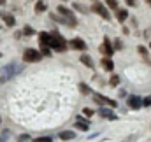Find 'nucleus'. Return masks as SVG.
Masks as SVG:
<instances>
[{
	"label": "nucleus",
	"instance_id": "1",
	"mask_svg": "<svg viewBox=\"0 0 151 142\" xmlns=\"http://www.w3.org/2000/svg\"><path fill=\"white\" fill-rule=\"evenodd\" d=\"M21 70H23V67H21L18 62H11V63H7L5 67L0 69V82H7V81H11L12 77H16Z\"/></svg>",
	"mask_w": 151,
	"mask_h": 142
},
{
	"label": "nucleus",
	"instance_id": "2",
	"mask_svg": "<svg viewBox=\"0 0 151 142\" xmlns=\"http://www.w3.org/2000/svg\"><path fill=\"white\" fill-rule=\"evenodd\" d=\"M51 35H53V42H51V49H53V51H58V53L67 51L69 44H67V40H65L63 37L60 35L58 32H53Z\"/></svg>",
	"mask_w": 151,
	"mask_h": 142
},
{
	"label": "nucleus",
	"instance_id": "3",
	"mask_svg": "<svg viewBox=\"0 0 151 142\" xmlns=\"http://www.w3.org/2000/svg\"><path fill=\"white\" fill-rule=\"evenodd\" d=\"M91 11L93 12H97L102 19H106V21H111V12H109V9H107V5L106 4H102V2H93L91 4Z\"/></svg>",
	"mask_w": 151,
	"mask_h": 142
},
{
	"label": "nucleus",
	"instance_id": "4",
	"mask_svg": "<svg viewBox=\"0 0 151 142\" xmlns=\"http://www.w3.org/2000/svg\"><path fill=\"white\" fill-rule=\"evenodd\" d=\"M93 95V102L95 104H99L100 107H118V102L113 100V98H109V97H106V95H102V93H91Z\"/></svg>",
	"mask_w": 151,
	"mask_h": 142
},
{
	"label": "nucleus",
	"instance_id": "5",
	"mask_svg": "<svg viewBox=\"0 0 151 142\" xmlns=\"http://www.w3.org/2000/svg\"><path fill=\"white\" fill-rule=\"evenodd\" d=\"M23 60L27 63H35V62H40L42 60V53L39 49H34V47H28L23 51Z\"/></svg>",
	"mask_w": 151,
	"mask_h": 142
},
{
	"label": "nucleus",
	"instance_id": "6",
	"mask_svg": "<svg viewBox=\"0 0 151 142\" xmlns=\"http://www.w3.org/2000/svg\"><path fill=\"white\" fill-rule=\"evenodd\" d=\"M99 51L102 53V56H113L114 55V46H113V42L109 40V37H104L102 39V44H100Z\"/></svg>",
	"mask_w": 151,
	"mask_h": 142
},
{
	"label": "nucleus",
	"instance_id": "7",
	"mask_svg": "<svg viewBox=\"0 0 151 142\" xmlns=\"http://www.w3.org/2000/svg\"><path fill=\"white\" fill-rule=\"evenodd\" d=\"M127 107L132 109V110H139V109L142 107V97H139V95H128V98H127Z\"/></svg>",
	"mask_w": 151,
	"mask_h": 142
},
{
	"label": "nucleus",
	"instance_id": "8",
	"mask_svg": "<svg viewBox=\"0 0 151 142\" xmlns=\"http://www.w3.org/2000/svg\"><path fill=\"white\" fill-rule=\"evenodd\" d=\"M58 14L60 16H63V18H67V19H70V21H74V23H77V19H76V14L72 9H69V7H65V5H58Z\"/></svg>",
	"mask_w": 151,
	"mask_h": 142
},
{
	"label": "nucleus",
	"instance_id": "9",
	"mask_svg": "<svg viewBox=\"0 0 151 142\" xmlns=\"http://www.w3.org/2000/svg\"><path fill=\"white\" fill-rule=\"evenodd\" d=\"M99 116L104 118V119H109V121H114V119L118 118V116L114 114L113 107H100V109H99Z\"/></svg>",
	"mask_w": 151,
	"mask_h": 142
},
{
	"label": "nucleus",
	"instance_id": "10",
	"mask_svg": "<svg viewBox=\"0 0 151 142\" xmlns=\"http://www.w3.org/2000/svg\"><path fill=\"white\" fill-rule=\"evenodd\" d=\"M69 46H70L72 49H76V51H86V47H88L86 42H84L81 37H74V39L69 42Z\"/></svg>",
	"mask_w": 151,
	"mask_h": 142
},
{
	"label": "nucleus",
	"instance_id": "11",
	"mask_svg": "<svg viewBox=\"0 0 151 142\" xmlns=\"http://www.w3.org/2000/svg\"><path fill=\"white\" fill-rule=\"evenodd\" d=\"M39 42H40V47H51L53 35L47 34V32H40V34H39Z\"/></svg>",
	"mask_w": 151,
	"mask_h": 142
},
{
	"label": "nucleus",
	"instance_id": "12",
	"mask_svg": "<svg viewBox=\"0 0 151 142\" xmlns=\"http://www.w3.org/2000/svg\"><path fill=\"white\" fill-rule=\"evenodd\" d=\"M100 65H102V69L106 72H113L114 70V62L111 56H102L100 58Z\"/></svg>",
	"mask_w": 151,
	"mask_h": 142
},
{
	"label": "nucleus",
	"instance_id": "13",
	"mask_svg": "<svg viewBox=\"0 0 151 142\" xmlns=\"http://www.w3.org/2000/svg\"><path fill=\"white\" fill-rule=\"evenodd\" d=\"M74 128L81 130V132H88V130H90V121L79 116V118H77V121H76V125H74Z\"/></svg>",
	"mask_w": 151,
	"mask_h": 142
},
{
	"label": "nucleus",
	"instance_id": "14",
	"mask_svg": "<svg viewBox=\"0 0 151 142\" xmlns=\"http://www.w3.org/2000/svg\"><path fill=\"white\" fill-rule=\"evenodd\" d=\"M128 16H130L128 9H118V11H116V21H118V23H125V21L128 19Z\"/></svg>",
	"mask_w": 151,
	"mask_h": 142
},
{
	"label": "nucleus",
	"instance_id": "15",
	"mask_svg": "<svg viewBox=\"0 0 151 142\" xmlns=\"http://www.w3.org/2000/svg\"><path fill=\"white\" fill-rule=\"evenodd\" d=\"M79 60H81V63H83V65H86L88 69H93V67H95V63H93V60H91V56H90V55H81V56H79Z\"/></svg>",
	"mask_w": 151,
	"mask_h": 142
},
{
	"label": "nucleus",
	"instance_id": "16",
	"mask_svg": "<svg viewBox=\"0 0 151 142\" xmlns=\"http://www.w3.org/2000/svg\"><path fill=\"white\" fill-rule=\"evenodd\" d=\"M62 141H72L76 137V132H72V130H65V132H60V135H58Z\"/></svg>",
	"mask_w": 151,
	"mask_h": 142
},
{
	"label": "nucleus",
	"instance_id": "17",
	"mask_svg": "<svg viewBox=\"0 0 151 142\" xmlns=\"http://www.w3.org/2000/svg\"><path fill=\"white\" fill-rule=\"evenodd\" d=\"M2 18H4V21H5L7 27H14V25H16V18H14L12 14H4Z\"/></svg>",
	"mask_w": 151,
	"mask_h": 142
},
{
	"label": "nucleus",
	"instance_id": "18",
	"mask_svg": "<svg viewBox=\"0 0 151 142\" xmlns=\"http://www.w3.org/2000/svg\"><path fill=\"white\" fill-rule=\"evenodd\" d=\"M104 4L107 5V9H111V11H118L119 7H118V0H104Z\"/></svg>",
	"mask_w": 151,
	"mask_h": 142
},
{
	"label": "nucleus",
	"instance_id": "19",
	"mask_svg": "<svg viewBox=\"0 0 151 142\" xmlns=\"http://www.w3.org/2000/svg\"><path fill=\"white\" fill-rule=\"evenodd\" d=\"M79 91H81L83 95H90V93H93V91L90 90V86H88L86 82H81V84H79Z\"/></svg>",
	"mask_w": 151,
	"mask_h": 142
},
{
	"label": "nucleus",
	"instance_id": "20",
	"mask_svg": "<svg viewBox=\"0 0 151 142\" xmlns=\"http://www.w3.org/2000/svg\"><path fill=\"white\" fill-rule=\"evenodd\" d=\"M46 9H47V5H46L44 0H39L37 4H35V11H37V12H44Z\"/></svg>",
	"mask_w": 151,
	"mask_h": 142
},
{
	"label": "nucleus",
	"instance_id": "21",
	"mask_svg": "<svg viewBox=\"0 0 151 142\" xmlns=\"http://www.w3.org/2000/svg\"><path fill=\"white\" fill-rule=\"evenodd\" d=\"M119 84V75H116V74H113L111 75V79H109V86H113V88H116Z\"/></svg>",
	"mask_w": 151,
	"mask_h": 142
},
{
	"label": "nucleus",
	"instance_id": "22",
	"mask_svg": "<svg viewBox=\"0 0 151 142\" xmlns=\"http://www.w3.org/2000/svg\"><path fill=\"white\" fill-rule=\"evenodd\" d=\"M113 46H114V51H121V49H123V40H121V39H114Z\"/></svg>",
	"mask_w": 151,
	"mask_h": 142
},
{
	"label": "nucleus",
	"instance_id": "23",
	"mask_svg": "<svg viewBox=\"0 0 151 142\" xmlns=\"http://www.w3.org/2000/svg\"><path fill=\"white\" fill-rule=\"evenodd\" d=\"M137 53H139L142 58H148V49H146V46H137Z\"/></svg>",
	"mask_w": 151,
	"mask_h": 142
},
{
	"label": "nucleus",
	"instance_id": "24",
	"mask_svg": "<svg viewBox=\"0 0 151 142\" xmlns=\"http://www.w3.org/2000/svg\"><path fill=\"white\" fill-rule=\"evenodd\" d=\"M83 114H84V118H86V119H90V118H91L95 112H93V109H90V107H84V109H83Z\"/></svg>",
	"mask_w": 151,
	"mask_h": 142
},
{
	"label": "nucleus",
	"instance_id": "25",
	"mask_svg": "<svg viewBox=\"0 0 151 142\" xmlns=\"http://www.w3.org/2000/svg\"><path fill=\"white\" fill-rule=\"evenodd\" d=\"M74 9H76V11H81V12H88V9H86L83 4H77V2L74 4Z\"/></svg>",
	"mask_w": 151,
	"mask_h": 142
},
{
	"label": "nucleus",
	"instance_id": "26",
	"mask_svg": "<svg viewBox=\"0 0 151 142\" xmlns=\"http://www.w3.org/2000/svg\"><path fill=\"white\" fill-rule=\"evenodd\" d=\"M30 141V135L28 133H21V135H18V142H27Z\"/></svg>",
	"mask_w": 151,
	"mask_h": 142
},
{
	"label": "nucleus",
	"instance_id": "27",
	"mask_svg": "<svg viewBox=\"0 0 151 142\" xmlns=\"http://www.w3.org/2000/svg\"><path fill=\"white\" fill-rule=\"evenodd\" d=\"M142 107H151V95L142 98Z\"/></svg>",
	"mask_w": 151,
	"mask_h": 142
},
{
	"label": "nucleus",
	"instance_id": "28",
	"mask_svg": "<svg viewBox=\"0 0 151 142\" xmlns=\"http://www.w3.org/2000/svg\"><path fill=\"white\" fill-rule=\"evenodd\" d=\"M34 142H53V137H37Z\"/></svg>",
	"mask_w": 151,
	"mask_h": 142
},
{
	"label": "nucleus",
	"instance_id": "29",
	"mask_svg": "<svg viewBox=\"0 0 151 142\" xmlns=\"http://www.w3.org/2000/svg\"><path fill=\"white\" fill-rule=\"evenodd\" d=\"M23 34H25V35H32V34H34V28H32V27H25V28H23Z\"/></svg>",
	"mask_w": 151,
	"mask_h": 142
},
{
	"label": "nucleus",
	"instance_id": "30",
	"mask_svg": "<svg viewBox=\"0 0 151 142\" xmlns=\"http://www.w3.org/2000/svg\"><path fill=\"white\" fill-rule=\"evenodd\" d=\"M125 4L128 7H137V0H125Z\"/></svg>",
	"mask_w": 151,
	"mask_h": 142
},
{
	"label": "nucleus",
	"instance_id": "31",
	"mask_svg": "<svg viewBox=\"0 0 151 142\" xmlns=\"http://www.w3.org/2000/svg\"><path fill=\"white\" fill-rule=\"evenodd\" d=\"M40 53H42L44 56H49V55H51V47H42V51H40Z\"/></svg>",
	"mask_w": 151,
	"mask_h": 142
},
{
	"label": "nucleus",
	"instance_id": "32",
	"mask_svg": "<svg viewBox=\"0 0 151 142\" xmlns=\"http://www.w3.org/2000/svg\"><path fill=\"white\" fill-rule=\"evenodd\" d=\"M121 30H123V34H125V35H128V34H130V28H127V27H123Z\"/></svg>",
	"mask_w": 151,
	"mask_h": 142
},
{
	"label": "nucleus",
	"instance_id": "33",
	"mask_svg": "<svg viewBox=\"0 0 151 142\" xmlns=\"http://www.w3.org/2000/svg\"><path fill=\"white\" fill-rule=\"evenodd\" d=\"M5 137H7V133H4V135L0 137V142H5Z\"/></svg>",
	"mask_w": 151,
	"mask_h": 142
},
{
	"label": "nucleus",
	"instance_id": "34",
	"mask_svg": "<svg viewBox=\"0 0 151 142\" xmlns=\"http://www.w3.org/2000/svg\"><path fill=\"white\" fill-rule=\"evenodd\" d=\"M144 2H146V4H148V5L151 7V0H144Z\"/></svg>",
	"mask_w": 151,
	"mask_h": 142
},
{
	"label": "nucleus",
	"instance_id": "35",
	"mask_svg": "<svg viewBox=\"0 0 151 142\" xmlns=\"http://www.w3.org/2000/svg\"><path fill=\"white\" fill-rule=\"evenodd\" d=\"M0 5H5V0H0Z\"/></svg>",
	"mask_w": 151,
	"mask_h": 142
},
{
	"label": "nucleus",
	"instance_id": "36",
	"mask_svg": "<svg viewBox=\"0 0 151 142\" xmlns=\"http://www.w3.org/2000/svg\"><path fill=\"white\" fill-rule=\"evenodd\" d=\"M150 47H151V42H150Z\"/></svg>",
	"mask_w": 151,
	"mask_h": 142
},
{
	"label": "nucleus",
	"instance_id": "37",
	"mask_svg": "<svg viewBox=\"0 0 151 142\" xmlns=\"http://www.w3.org/2000/svg\"><path fill=\"white\" fill-rule=\"evenodd\" d=\"M0 123H2V119H0Z\"/></svg>",
	"mask_w": 151,
	"mask_h": 142
},
{
	"label": "nucleus",
	"instance_id": "38",
	"mask_svg": "<svg viewBox=\"0 0 151 142\" xmlns=\"http://www.w3.org/2000/svg\"><path fill=\"white\" fill-rule=\"evenodd\" d=\"M0 56H2V55H0Z\"/></svg>",
	"mask_w": 151,
	"mask_h": 142
}]
</instances>
